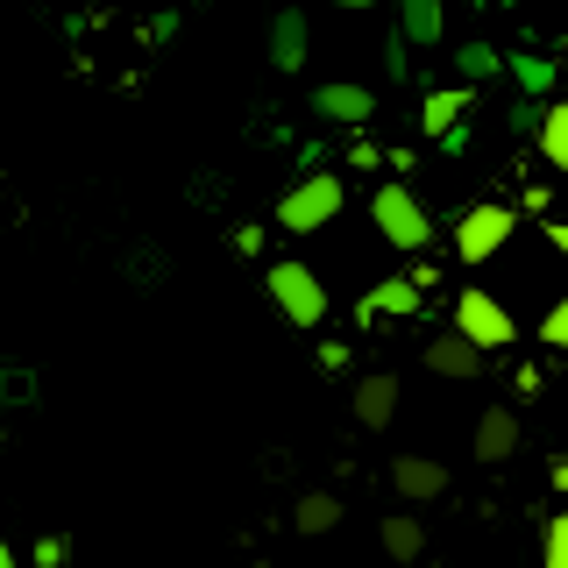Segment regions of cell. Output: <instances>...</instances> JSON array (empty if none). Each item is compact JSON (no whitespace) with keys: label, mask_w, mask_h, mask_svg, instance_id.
I'll return each mask as SVG.
<instances>
[{"label":"cell","mask_w":568,"mask_h":568,"mask_svg":"<svg viewBox=\"0 0 568 568\" xmlns=\"http://www.w3.org/2000/svg\"><path fill=\"white\" fill-rule=\"evenodd\" d=\"M511 235H519V213H511L505 200H484V206H469L455 221V256L462 263H490Z\"/></svg>","instance_id":"5b68a950"},{"label":"cell","mask_w":568,"mask_h":568,"mask_svg":"<svg viewBox=\"0 0 568 568\" xmlns=\"http://www.w3.org/2000/svg\"><path fill=\"white\" fill-rule=\"evenodd\" d=\"M271 298H277V313L292 320V327H320L327 320V284H320L298 256H284V263H271Z\"/></svg>","instance_id":"277c9868"},{"label":"cell","mask_w":568,"mask_h":568,"mask_svg":"<svg viewBox=\"0 0 568 568\" xmlns=\"http://www.w3.org/2000/svg\"><path fill=\"white\" fill-rule=\"evenodd\" d=\"M540 156H547L555 171H568V100H555V106L540 114Z\"/></svg>","instance_id":"7c38bea8"},{"label":"cell","mask_w":568,"mask_h":568,"mask_svg":"<svg viewBox=\"0 0 568 568\" xmlns=\"http://www.w3.org/2000/svg\"><path fill=\"white\" fill-rule=\"evenodd\" d=\"M540 342H547V348H568V298H555V306H547V320H540Z\"/></svg>","instance_id":"e0dca14e"},{"label":"cell","mask_w":568,"mask_h":568,"mask_svg":"<svg viewBox=\"0 0 568 568\" xmlns=\"http://www.w3.org/2000/svg\"><path fill=\"white\" fill-rule=\"evenodd\" d=\"M0 568H14V547L8 540H0Z\"/></svg>","instance_id":"44dd1931"},{"label":"cell","mask_w":568,"mask_h":568,"mask_svg":"<svg viewBox=\"0 0 568 568\" xmlns=\"http://www.w3.org/2000/svg\"><path fill=\"white\" fill-rule=\"evenodd\" d=\"M64 555H71V547H64V532H50V540H36V561H43V568H64Z\"/></svg>","instance_id":"ac0fdd59"},{"label":"cell","mask_w":568,"mask_h":568,"mask_svg":"<svg viewBox=\"0 0 568 568\" xmlns=\"http://www.w3.org/2000/svg\"><path fill=\"white\" fill-rule=\"evenodd\" d=\"M369 221H377V235H384L390 248H405V256L434 248V221H426V206L413 200V185H377V200H369Z\"/></svg>","instance_id":"7a4b0ae2"},{"label":"cell","mask_w":568,"mask_h":568,"mask_svg":"<svg viewBox=\"0 0 568 568\" xmlns=\"http://www.w3.org/2000/svg\"><path fill=\"white\" fill-rule=\"evenodd\" d=\"M292 526L313 532V540H320V532H334V526H342V497H334V490H306L292 505Z\"/></svg>","instance_id":"30bf717a"},{"label":"cell","mask_w":568,"mask_h":568,"mask_svg":"<svg viewBox=\"0 0 568 568\" xmlns=\"http://www.w3.org/2000/svg\"><path fill=\"white\" fill-rule=\"evenodd\" d=\"M390 490H398L405 505H434V497L448 490V469H440L434 455H398L390 462Z\"/></svg>","instance_id":"8992f818"},{"label":"cell","mask_w":568,"mask_h":568,"mask_svg":"<svg viewBox=\"0 0 568 568\" xmlns=\"http://www.w3.org/2000/svg\"><path fill=\"white\" fill-rule=\"evenodd\" d=\"M348 413H355V426H390L398 419V377H390V369H369V377L355 384Z\"/></svg>","instance_id":"52a82bcc"},{"label":"cell","mask_w":568,"mask_h":568,"mask_svg":"<svg viewBox=\"0 0 568 568\" xmlns=\"http://www.w3.org/2000/svg\"><path fill=\"white\" fill-rule=\"evenodd\" d=\"M426 369H434V377H484V355L462 342V334H434V342H426Z\"/></svg>","instance_id":"9c48e42d"},{"label":"cell","mask_w":568,"mask_h":568,"mask_svg":"<svg viewBox=\"0 0 568 568\" xmlns=\"http://www.w3.org/2000/svg\"><path fill=\"white\" fill-rule=\"evenodd\" d=\"M540 568H568V511L547 519V540H540Z\"/></svg>","instance_id":"9a60e30c"},{"label":"cell","mask_w":568,"mask_h":568,"mask_svg":"<svg viewBox=\"0 0 568 568\" xmlns=\"http://www.w3.org/2000/svg\"><path fill=\"white\" fill-rule=\"evenodd\" d=\"M320 106H327V114H342V121H363L369 114V93H355V85H327Z\"/></svg>","instance_id":"5bb4252c"},{"label":"cell","mask_w":568,"mask_h":568,"mask_svg":"<svg viewBox=\"0 0 568 568\" xmlns=\"http://www.w3.org/2000/svg\"><path fill=\"white\" fill-rule=\"evenodd\" d=\"M342 192H348V185H342L334 171L298 178V185L277 200V227H284V235H320V227H327L334 213H342Z\"/></svg>","instance_id":"3957f363"},{"label":"cell","mask_w":568,"mask_h":568,"mask_svg":"<svg viewBox=\"0 0 568 568\" xmlns=\"http://www.w3.org/2000/svg\"><path fill=\"white\" fill-rule=\"evenodd\" d=\"M369 306H377V313H413V306H419V292H413L405 277H384L377 292H369Z\"/></svg>","instance_id":"4fadbf2b"},{"label":"cell","mask_w":568,"mask_h":568,"mask_svg":"<svg viewBox=\"0 0 568 568\" xmlns=\"http://www.w3.org/2000/svg\"><path fill=\"white\" fill-rule=\"evenodd\" d=\"M448 121H462V93H434L426 100V135H448Z\"/></svg>","instance_id":"2e32d148"},{"label":"cell","mask_w":568,"mask_h":568,"mask_svg":"<svg viewBox=\"0 0 568 568\" xmlns=\"http://www.w3.org/2000/svg\"><path fill=\"white\" fill-rule=\"evenodd\" d=\"M377 540H384V555H390V561H419V555H426V526L413 519V511L384 519V532H377Z\"/></svg>","instance_id":"8fae6325"},{"label":"cell","mask_w":568,"mask_h":568,"mask_svg":"<svg viewBox=\"0 0 568 568\" xmlns=\"http://www.w3.org/2000/svg\"><path fill=\"white\" fill-rule=\"evenodd\" d=\"M547 484H555V490L568 497V455H555V462H547Z\"/></svg>","instance_id":"d6986e66"},{"label":"cell","mask_w":568,"mask_h":568,"mask_svg":"<svg viewBox=\"0 0 568 568\" xmlns=\"http://www.w3.org/2000/svg\"><path fill=\"white\" fill-rule=\"evenodd\" d=\"M547 242H555L561 256H568V221H555V227H547Z\"/></svg>","instance_id":"ffe728a7"},{"label":"cell","mask_w":568,"mask_h":568,"mask_svg":"<svg viewBox=\"0 0 568 568\" xmlns=\"http://www.w3.org/2000/svg\"><path fill=\"white\" fill-rule=\"evenodd\" d=\"M519 448V413L511 405H490L484 419H476V462H511Z\"/></svg>","instance_id":"ba28073f"},{"label":"cell","mask_w":568,"mask_h":568,"mask_svg":"<svg viewBox=\"0 0 568 568\" xmlns=\"http://www.w3.org/2000/svg\"><path fill=\"white\" fill-rule=\"evenodd\" d=\"M476 355H490V348H511L519 342V320H511V306L497 292H484V284H469V292H455V327Z\"/></svg>","instance_id":"6da1fadb"}]
</instances>
